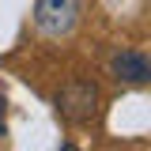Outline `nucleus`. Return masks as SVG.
<instances>
[{"mask_svg":"<svg viewBox=\"0 0 151 151\" xmlns=\"http://www.w3.org/2000/svg\"><path fill=\"white\" fill-rule=\"evenodd\" d=\"M57 113L72 125H83L98 113V87L91 79H72L57 91Z\"/></svg>","mask_w":151,"mask_h":151,"instance_id":"nucleus-1","label":"nucleus"},{"mask_svg":"<svg viewBox=\"0 0 151 151\" xmlns=\"http://www.w3.org/2000/svg\"><path fill=\"white\" fill-rule=\"evenodd\" d=\"M34 23L45 38H64L79 23V0H38Z\"/></svg>","mask_w":151,"mask_h":151,"instance_id":"nucleus-2","label":"nucleus"},{"mask_svg":"<svg viewBox=\"0 0 151 151\" xmlns=\"http://www.w3.org/2000/svg\"><path fill=\"white\" fill-rule=\"evenodd\" d=\"M110 76L121 79V83H129V87H140V83L151 79V60L140 49H117L110 57Z\"/></svg>","mask_w":151,"mask_h":151,"instance_id":"nucleus-3","label":"nucleus"},{"mask_svg":"<svg viewBox=\"0 0 151 151\" xmlns=\"http://www.w3.org/2000/svg\"><path fill=\"white\" fill-rule=\"evenodd\" d=\"M0 132H4V102H0Z\"/></svg>","mask_w":151,"mask_h":151,"instance_id":"nucleus-4","label":"nucleus"}]
</instances>
